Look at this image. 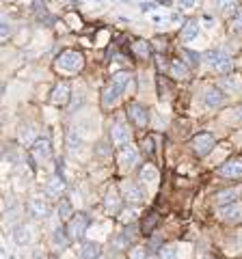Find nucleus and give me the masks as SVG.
<instances>
[{
  "label": "nucleus",
  "instance_id": "f257e3e1",
  "mask_svg": "<svg viewBox=\"0 0 242 259\" xmlns=\"http://www.w3.org/2000/svg\"><path fill=\"white\" fill-rule=\"evenodd\" d=\"M130 74L128 71H124V74H117L115 78L110 80V82L104 87V91H102V104L104 106H112L121 95H124V91H126V87L130 84Z\"/></svg>",
  "mask_w": 242,
  "mask_h": 259
},
{
  "label": "nucleus",
  "instance_id": "f03ea898",
  "mask_svg": "<svg viewBox=\"0 0 242 259\" xmlns=\"http://www.w3.org/2000/svg\"><path fill=\"white\" fill-rule=\"evenodd\" d=\"M204 61L206 65H210L214 71H219V74H229L233 63L229 59V54H225L223 50H210L204 54Z\"/></svg>",
  "mask_w": 242,
  "mask_h": 259
},
{
  "label": "nucleus",
  "instance_id": "7ed1b4c3",
  "mask_svg": "<svg viewBox=\"0 0 242 259\" xmlns=\"http://www.w3.org/2000/svg\"><path fill=\"white\" fill-rule=\"evenodd\" d=\"M56 67L61 71H78L83 67V54L76 52V50H65L63 54H59V59H56Z\"/></svg>",
  "mask_w": 242,
  "mask_h": 259
},
{
  "label": "nucleus",
  "instance_id": "20e7f679",
  "mask_svg": "<svg viewBox=\"0 0 242 259\" xmlns=\"http://www.w3.org/2000/svg\"><path fill=\"white\" fill-rule=\"evenodd\" d=\"M87 227H89V218H87L85 214L71 216V218H69V223H67V240H71V242L83 240V238H85Z\"/></svg>",
  "mask_w": 242,
  "mask_h": 259
},
{
  "label": "nucleus",
  "instance_id": "39448f33",
  "mask_svg": "<svg viewBox=\"0 0 242 259\" xmlns=\"http://www.w3.org/2000/svg\"><path fill=\"white\" fill-rule=\"evenodd\" d=\"M219 218L223 223L227 225H236V223H242V203H229V205H221L219 207Z\"/></svg>",
  "mask_w": 242,
  "mask_h": 259
},
{
  "label": "nucleus",
  "instance_id": "423d86ee",
  "mask_svg": "<svg viewBox=\"0 0 242 259\" xmlns=\"http://www.w3.org/2000/svg\"><path fill=\"white\" fill-rule=\"evenodd\" d=\"M214 145H216V141H214L212 134L201 132L197 136H192V149H195V153H197V156H201V158L208 156V153L214 149Z\"/></svg>",
  "mask_w": 242,
  "mask_h": 259
},
{
  "label": "nucleus",
  "instance_id": "0eeeda50",
  "mask_svg": "<svg viewBox=\"0 0 242 259\" xmlns=\"http://www.w3.org/2000/svg\"><path fill=\"white\" fill-rule=\"evenodd\" d=\"M128 117H130V121L136 125V127H147L149 123V115H147V108L143 106V104L139 102H132L130 106H128Z\"/></svg>",
  "mask_w": 242,
  "mask_h": 259
},
{
  "label": "nucleus",
  "instance_id": "6e6552de",
  "mask_svg": "<svg viewBox=\"0 0 242 259\" xmlns=\"http://www.w3.org/2000/svg\"><path fill=\"white\" fill-rule=\"evenodd\" d=\"M121 194H124V199L128 201V203H132V205H139V203L145 201V194L141 190V186L134 184V182H124L121 184Z\"/></svg>",
  "mask_w": 242,
  "mask_h": 259
},
{
  "label": "nucleus",
  "instance_id": "1a4fd4ad",
  "mask_svg": "<svg viewBox=\"0 0 242 259\" xmlns=\"http://www.w3.org/2000/svg\"><path fill=\"white\" fill-rule=\"evenodd\" d=\"M225 104V93L221 91L219 87H208L204 91V106L214 110V108H221Z\"/></svg>",
  "mask_w": 242,
  "mask_h": 259
},
{
  "label": "nucleus",
  "instance_id": "9d476101",
  "mask_svg": "<svg viewBox=\"0 0 242 259\" xmlns=\"http://www.w3.org/2000/svg\"><path fill=\"white\" fill-rule=\"evenodd\" d=\"M219 175L221 177H229V180H238V177H242V160L240 158L227 160L225 164L219 166Z\"/></svg>",
  "mask_w": 242,
  "mask_h": 259
},
{
  "label": "nucleus",
  "instance_id": "9b49d317",
  "mask_svg": "<svg viewBox=\"0 0 242 259\" xmlns=\"http://www.w3.org/2000/svg\"><path fill=\"white\" fill-rule=\"evenodd\" d=\"M136 162H139V151H136V147H132V145H126L119 153V166L124 168V171H130Z\"/></svg>",
  "mask_w": 242,
  "mask_h": 259
},
{
  "label": "nucleus",
  "instance_id": "f8f14e48",
  "mask_svg": "<svg viewBox=\"0 0 242 259\" xmlns=\"http://www.w3.org/2000/svg\"><path fill=\"white\" fill-rule=\"evenodd\" d=\"M11 236H13V242L18 246H26V244L33 242V233H30V229H28L26 225H15Z\"/></svg>",
  "mask_w": 242,
  "mask_h": 259
},
{
  "label": "nucleus",
  "instance_id": "ddd939ff",
  "mask_svg": "<svg viewBox=\"0 0 242 259\" xmlns=\"http://www.w3.org/2000/svg\"><path fill=\"white\" fill-rule=\"evenodd\" d=\"M33 156L37 160H48L52 156V147H50V141L48 139H37L33 143Z\"/></svg>",
  "mask_w": 242,
  "mask_h": 259
},
{
  "label": "nucleus",
  "instance_id": "4468645a",
  "mask_svg": "<svg viewBox=\"0 0 242 259\" xmlns=\"http://www.w3.org/2000/svg\"><path fill=\"white\" fill-rule=\"evenodd\" d=\"M28 212H30L33 218H46L48 214H50V205H48L44 199H30Z\"/></svg>",
  "mask_w": 242,
  "mask_h": 259
},
{
  "label": "nucleus",
  "instance_id": "2eb2a0df",
  "mask_svg": "<svg viewBox=\"0 0 242 259\" xmlns=\"http://www.w3.org/2000/svg\"><path fill=\"white\" fill-rule=\"evenodd\" d=\"M216 9H219L225 18H233L240 11V3L238 0H216Z\"/></svg>",
  "mask_w": 242,
  "mask_h": 259
},
{
  "label": "nucleus",
  "instance_id": "dca6fc26",
  "mask_svg": "<svg viewBox=\"0 0 242 259\" xmlns=\"http://www.w3.org/2000/svg\"><path fill=\"white\" fill-rule=\"evenodd\" d=\"M69 95H71L69 84H67V82H61V84H56V87H54L50 102H52V104H65V102L69 100Z\"/></svg>",
  "mask_w": 242,
  "mask_h": 259
},
{
  "label": "nucleus",
  "instance_id": "f3484780",
  "mask_svg": "<svg viewBox=\"0 0 242 259\" xmlns=\"http://www.w3.org/2000/svg\"><path fill=\"white\" fill-rule=\"evenodd\" d=\"M80 257L83 259H100L102 257V246L98 242H85L83 250H80Z\"/></svg>",
  "mask_w": 242,
  "mask_h": 259
},
{
  "label": "nucleus",
  "instance_id": "a211bd4d",
  "mask_svg": "<svg viewBox=\"0 0 242 259\" xmlns=\"http://www.w3.org/2000/svg\"><path fill=\"white\" fill-rule=\"evenodd\" d=\"M112 141L119 143V145H124L130 141V130H128L126 123H115L112 125Z\"/></svg>",
  "mask_w": 242,
  "mask_h": 259
},
{
  "label": "nucleus",
  "instance_id": "6ab92c4d",
  "mask_svg": "<svg viewBox=\"0 0 242 259\" xmlns=\"http://www.w3.org/2000/svg\"><path fill=\"white\" fill-rule=\"evenodd\" d=\"M139 182H143V184H154V182H158V168L154 164H145L141 168Z\"/></svg>",
  "mask_w": 242,
  "mask_h": 259
},
{
  "label": "nucleus",
  "instance_id": "aec40b11",
  "mask_svg": "<svg viewBox=\"0 0 242 259\" xmlns=\"http://www.w3.org/2000/svg\"><path fill=\"white\" fill-rule=\"evenodd\" d=\"M197 35H199V22L190 20L182 26V41H192Z\"/></svg>",
  "mask_w": 242,
  "mask_h": 259
},
{
  "label": "nucleus",
  "instance_id": "412c9836",
  "mask_svg": "<svg viewBox=\"0 0 242 259\" xmlns=\"http://www.w3.org/2000/svg\"><path fill=\"white\" fill-rule=\"evenodd\" d=\"M240 197V192L238 190H233V188H229V190H221L219 194H216V203L219 205H229V203H236V199Z\"/></svg>",
  "mask_w": 242,
  "mask_h": 259
},
{
  "label": "nucleus",
  "instance_id": "4be33fe9",
  "mask_svg": "<svg viewBox=\"0 0 242 259\" xmlns=\"http://www.w3.org/2000/svg\"><path fill=\"white\" fill-rule=\"evenodd\" d=\"M158 221H160V216L156 214V212H149L147 216L143 218V223H141V231H143V236H149L151 231H154V227L158 225Z\"/></svg>",
  "mask_w": 242,
  "mask_h": 259
},
{
  "label": "nucleus",
  "instance_id": "5701e85b",
  "mask_svg": "<svg viewBox=\"0 0 242 259\" xmlns=\"http://www.w3.org/2000/svg\"><path fill=\"white\" fill-rule=\"evenodd\" d=\"M169 71H171V76H173V78H180V80H186V78L190 76V69H188L182 61H173V63H171V67H169Z\"/></svg>",
  "mask_w": 242,
  "mask_h": 259
},
{
  "label": "nucleus",
  "instance_id": "b1692460",
  "mask_svg": "<svg viewBox=\"0 0 242 259\" xmlns=\"http://www.w3.org/2000/svg\"><path fill=\"white\" fill-rule=\"evenodd\" d=\"M223 87L227 89V93L238 95V93L242 91V78H238V76H229V78H225V80H223Z\"/></svg>",
  "mask_w": 242,
  "mask_h": 259
},
{
  "label": "nucleus",
  "instance_id": "393cba45",
  "mask_svg": "<svg viewBox=\"0 0 242 259\" xmlns=\"http://www.w3.org/2000/svg\"><path fill=\"white\" fill-rule=\"evenodd\" d=\"M182 54H184V59H186V63H188V67H199V63H201V59H204V54H199V52H192V50H188V48H184L182 50Z\"/></svg>",
  "mask_w": 242,
  "mask_h": 259
},
{
  "label": "nucleus",
  "instance_id": "a878e982",
  "mask_svg": "<svg viewBox=\"0 0 242 259\" xmlns=\"http://www.w3.org/2000/svg\"><path fill=\"white\" fill-rule=\"evenodd\" d=\"M71 212H74V207H71V201L61 199V203H59V216L63 218V221H69Z\"/></svg>",
  "mask_w": 242,
  "mask_h": 259
},
{
  "label": "nucleus",
  "instance_id": "bb28decb",
  "mask_svg": "<svg viewBox=\"0 0 242 259\" xmlns=\"http://www.w3.org/2000/svg\"><path fill=\"white\" fill-rule=\"evenodd\" d=\"M132 50H134L136 56H141V59H147V56H149V44L141 39V41H134L132 44Z\"/></svg>",
  "mask_w": 242,
  "mask_h": 259
},
{
  "label": "nucleus",
  "instance_id": "cd10ccee",
  "mask_svg": "<svg viewBox=\"0 0 242 259\" xmlns=\"http://www.w3.org/2000/svg\"><path fill=\"white\" fill-rule=\"evenodd\" d=\"M63 188H65V184H63V180L56 175V177L50 180V184H48V194H61Z\"/></svg>",
  "mask_w": 242,
  "mask_h": 259
},
{
  "label": "nucleus",
  "instance_id": "c85d7f7f",
  "mask_svg": "<svg viewBox=\"0 0 242 259\" xmlns=\"http://www.w3.org/2000/svg\"><path fill=\"white\" fill-rule=\"evenodd\" d=\"M160 259H177V248L173 244H167L160 248Z\"/></svg>",
  "mask_w": 242,
  "mask_h": 259
},
{
  "label": "nucleus",
  "instance_id": "c756f323",
  "mask_svg": "<svg viewBox=\"0 0 242 259\" xmlns=\"http://www.w3.org/2000/svg\"><path fill=\"white\" fill-rule=\"evenodd\" d=\"M67 145H69V149H78L80 147V139H78L76 130H71V132L67 134Z\"/></svg>",
  "mask_w": 242,
  "mask_h": 259
},
{
  "label": "nucleus",
  "instance_id": "7c9ffc66",
  "mask_svg": "<svg viewBox=\"0 0 242 259\" xmlns=\"http://www.w3.org/2000/svg\"><path fill=\"white\" fill-rule=\"evenodd\" d=\"M231 30H233V32H242V11H238L236 15H233V20H231Z\"/></svg>",
  "mask_w": 242,
  "mask_h": 259
},
{
  "label": "nucleus",
  "instance_id": "2f4dec72",
  "mask_svg": "<svg viewBox=\"0 0 242 259\" xmlns=\"http://www.w3.org/2000/svg\"><path fill=\"white\" fill-rule=\"evenodd\" d=\"M9 32H11V24L7 18H3V28H0V35H3V39L9 37Z\"/></svg>",
  "mask_w": 242,
  "mask_h": 259
},
{
  "label": "nucleus",
  "instance_id": "473e14b6",
  "mask_svg": "<svg viewBox=\"0 0 242 259\" xmlns=\"http://www.w3.org/2000/svg\"><path fill=\"white\" fill-rule=\"evenodd\" d=\"M130 259H147V253H145V248H132Z\"/></svg>",
  "mask_w": 242,
  "mask_h": 259
},
{
  "label": "nucleus",
  "instance_id": "72a5a7b5",
  "mask_svg": "<svg viewBox=\"0 0 242 259\" xmlns=\"http://www.w3.org/2000/svg\"><path fill=\"white\" fill-rule=\"evenodd\" d=\"M143 151L147 153V156H151V153H154V141H151V139H145V141H143Z\"/></svg>",
  "mask_w": 242,
  "mask_h": 259
},
{
  "label": "nucleus",
  "instance_id": "f704fd0d",
  "mask_svg": "<svg viewBox=\"0 0 242 259\" xmlns=\"http://www.w3.org/2000/svg\"><path fill=\"white\" fill-rule=\"evenodd\" d=\"M199 0H177V5L182 7V9H192V7H197Z\"/></svg>",
  "mask_w": 242,
  "mask_h": 259
},
{
  "label": "nucleus",
  "instance_id": "c9c22d12",
  "mask_svg": "<svg viewBox=\"0 0 242 259\" xmlns=\"http://www.w3.org/2000/svg\"><path fill=\"white\" fill-rule=\"evenodd\" d=\"M108 209H117V197H115V192H110V197H108V203H106Z\"/></svg>",
  "mask_w": 242,
  "mask_h": 259
},
{
  "label": "nucleus",
  "instance_id": "e433bc0d",
  "mask_svg": "<svg viewBox=\"0 0 242 259\" xmlns=\"http://www.w3.org/2000/svg\"><path fill=\"white\" fill-rule=\"evenodd\" d=\"M204 22L208 24V28H212V26H214V18H212L210 13H204Z\"/></svg>",
  "mask_w": 242,
  "mask_h": 259
},
{
  "label": "nucleus",
  "instance_id": "4c0bfd02",
  "mask_svg": "<svg viewBox=\"0 0 242 259\" xmlns=\"http://www.w3.org/2000/svg\"><path fill=\"white\" fill-rule=\"evenodd\" d=\"M141 9H143V11H154L156 5H154V3H141Z\"/></svg>",
  "mask_w": 242,
  "mask_h": 259
},
{
  "label": "nucleus",
  "instance_id": "58836bf2",
  "mask_svg": "<svg viewBox=\"0 0 242 259\" xmlns=\"http://www.w3.org/2000/svg\"><path fill=\"white\" fill-rule=\"evenodd\" d=\"M236 119H238V121H242V106L236 110Z\"/></svg>",
  "mask_w": 242,
  "mask_h": 259
},
{
  "label": "nucleus",
  "instance_id": "ea45409f",
  "mask_svg": "<svg viewBox=\"0 0 242 259\" xmlns=\"http://www.w3.org/2000/svg\"><path fill=\"white\" fill-rule=\"evenodd\" d=\"M147 259H158V257H147Z\"/></svg>",
  "mask_w": 242,
  "mask_h": 259
},
{
  "label": "nucleus",
  "instance_id": "a19ab883",
  "mask_svg": "<svg viewBox=\"0 0 242 259\" xmlns=\"http://www.w3.org/2000/svg\"><path fill=\"white\" fill-rule=\"evenodd\" d=\"M100 259H106V257H104V255H102V257H100Z\"/></svg>",
  "mask_w": 242,
  "mask_h": 259
}]
</instances>
